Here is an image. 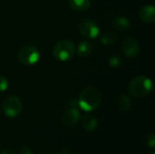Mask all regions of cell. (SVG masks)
Instances as JSON below:
<instances>
[{"label": "cell", "instance_id": "obj_19", "mask_svg": "<svg viewBox=\"0 0 155 154\" xmlns=\"http://www.w3.org/2000/svg\"><path fill=\"white\" fill-rule=\"evenodd\" d=\"M20 154H33V152L31 148L27 146H24L20 149Z\"/></svg>", "mask_w": 155, "mask_h": 154}, {"label": "cell", "instance_id": "obj_21", "mask_svg": "<svg viewBox=\"0 0 155 154\" xmlns=\"http://www.w3.org/2000/svg\"><path fill=\"white\" fill-rule=\"evenodd\" d=\"M150 154H155V152H151Z\"/></svg>", "mask_w": 155, "mask_h": 154}, {"label": "cell", "instance_id": "obj_10", "mask_svg": "<svg viewBox=\"0 0 155 154\" xmlns=\"http://www.w3.org/2000/svg\"><path fill=\"white\" fill-rule=\"evenodd\" d=\"M112 25L116 30H119L121 32L128 31L130 29V27H131L130 21L126 17H124V16H121V15L114 16L112 19Z\"/></svg>", "mask_w": 155, "mask_h": 154}, {"label": "cell", "instance_id": "obj_20", "mask_svg": "<svg viewBox=\"0 0 155 154\" xmlns=\"http://www.w3.org/2000/svg\"><path fill=\"white\" fill-rule=\"evenodd\" d=\"M0 154H15V152L12 149V148H9V147H6V148H4Z\"/></svg>", "mask_w": 155, "mask_h": 154}, {"label": "cell", "instance_id": "obj_5", "mask_svg": "<svg viewBox=\"0 0 155 154\" xmlns=\"http://www.w3.org/2000/svg\"><path fill=\"white\" fill-rule=\"evenodd\" d=\"M23 105L21 100L15 95L7 97L3 103V111L9 118L16 117L22 111Z\"/></svg>", "mask_w": 155, "mask_h": 154}, {"label": "cell", "instance_id": "obj_13", "mask_svg": "<svg viewBox=\"0 0 155 154\" xmlns=\"http://www.w3.org/2000/svg\"><path fill=\"white\" fill-rule=\"evenodd\" d=\"M68 4L71 8L76 11H85L89 8L90 0H68Z\"/></svg>", "mask_w": 155, "mask_h": 154}, {"label": "cell", "instance_id": "obj_4", "mask_svg": "<svg viewBox=\"0 0 155 154\" xmlns=\"http://www.w3.org/2000/svg\"><path fill=\"white\" fill-rule=\"evenodd\" d=\"M40 54L33 45H24L17 52V59L24 64L32 65L37 63Z\"/></svg>", "mask_w": 155, "mask_h": 154}, {"label": "cell", "instance_id": "obj_2", "mask_svg": "<svg viewBox=\"0 0 155 154\" xmlns=\"http://www.w3.org/2000/svg\"><path fill=\"white\" fill-rule=\"evenodd\" d=\"M153 89V83L150 78L141 75L134 78L129 85L128 91L134 97H143L150 93Z\"/></svg>", "mask_w": 155, "mask_h": 154}, {"label": "cell", "instance_id": "obj_17", "mask_svg": "<svg viewBox=\"0 0 155 154\" xmlns=\"http://www.w3.org/2000/svg\"><path fill=\"white\" fill-rule=\"evenodd\" d=\"M146 145L151 148V149H153L155 146V137L154 134L153 133H149L147 135V140H146Z\"/></svg>", "mask_w": 155, "mask_h": 154}, {"label": "cell", "instance_id": "obj_7", "mask_svg": "<svg viewBox=\"0 0 155 154\" xmlns=\"http://www.w3.org/2000/svg\"><path fill=\"white\" fill-rule=\"evenodd\" d=\"M80 117H81L80 112L75 107H72L64 112L61 117V122L64 126L72 127L78 123Z\"/></svg>", "mask_w": 155, "mask_h": 154}, {"label": "cell", "instance_id": "obj_18", "mask_svg": "<svg viewBox=\"0 0 155 154\" xmlns=\"http://www.w3.org/2000/svg\"><path fill=\"white\" fill-rule=\"evenodd\" d=\"M8 85H9L8 80L4 76H0V92L5 91L8 88Z\"/></svg>", "mask_w": 155, "mask_h": 154}, {"label": "cell", "instance_id": "obj_16", "mask_svg": "<svg viewBox=\"0 0 155 154\" xmlns=\"http://www.w3.org/2000/svg\"><path fill=\"white\" fill-rule=\"evenodd\" d=\"M108 64L111 67L113 68H117V67H120L122 65V59L120 56H112L109 58L108 60Z\"/></svg>", "mask_w": 155, "mask_h": 154}, {"label": "cell", "instance_id": "obj_14", "mask_svg": "<svg viewBox=\"0 0 155 154\" xmlns=\"http://www.w3.org/2000/svg\"><path fill=\"white\" fill-rule=\"evenodd\" d=\"M92 52V44L87 41L81 42L77 46V54L79 57H86Z\"/></svg>", "mask_w": 155, "mask_h": 154}, {"label": "cell", "instance_id": "obj_11", "mask_svg": "<svg viewBox=\"0 0 155 154\" xmlns=\"http://www.w3.org/2000/svg\"><path fill=\"white\" fill-rule=\"evenodd\" d=\"M116 107L119 111L123 113H127L132 107V101L127 95L122 94L116 100Z\"/></svg>", "mask_w": 155, "mask_h": 154}, {"label": "cell", "instance_id": "obj_6", "mask_svg": "<svg viewBox=\"0 0 155 154\" xmlns=\"http://www.w3.org/2000/svg\"><path fill=\"white\" fill-rule=\"evenodd\" d=\"M78 31L83 36L91 39L97 37L100 33L98 25L94 21L88 18H84L80 21L78 24Z\"/></svg>", "mask_w": 155, "mask_h": 154}, {"label": "cell", "instance_id": "obj_9", "mask_svg": "<svg viewBox=\"0 0 155 154\" xmlns=\"http://www.w3.org/2000/svg\"><path fill=\"white\" fill-rule=\"evenodd\" d=\"M140 19L146 24H153L155 20V8L153 5L143 6L139 12Z\"/></svg>", "mask_w": 155, "mask_h": 154}, {"label": "cell", "instance_id": "obj_3", "mask_svg": "<svg viewBox=\"0 0 155 154\" xmlns=\"http://www.w3.org/2000/svg\"><path fill=\"white\" fill-rule=\"evenodd\" d=\"M75 54V47L70 40H62L55 44L53 49V54L58 61L65 62L71 60Z\"/></svg>", "mask_w": 155, "mask_h": 154}, {"label": "cell", "instance_id": "obj_1", "mask_svg": "<svg viewBox=\"0 0 155 154\" xmlns=\"http://www.w3.org/2000/svg\"><path fill=\"white\" fill-rule=\"evenodd\" d=\"M102 96L100 92L96 88L89 86L81 93L78 100V105L85 112H92L100 106Z\"/></svg>", "mask_w": 155, "mask_h": 154}, {"label": "cell", "instance_id": "obj_15", "mask_svg": "<svg viewBox=\"0 0 155 154\" xmlns=\"http://www.w3.org/2000/svg\"><path fill=\"white\" fill-rule=\"evenodd\" d=\"M118 39V36L115 33L112 31H108L103 34L101 37V43L104 45H112L116 43Z\"/></svg>", "mask_w": 155, "mask_h": 154}, {"label": "cell", "instance_id": "obj_12", "mask_svg": "<svg viewBox=\"0 0 155 154\" xmlns=\"http://www.w3.org/2000/svg\"><path fill=\"white\" fill-rule=\"evenodd\" d=\"M97 124H98V122L94 116H93L91 114H85L83 116L82 125L84 130H86L88 132H93L96 129Z\"/></svg>", "mask_w": 155, "mask_h": 154}, {"label": "cell", "instance_id": "obj_8", "mask_svg": "<svg viewBox=\"0 0 155 154\" xmlns=\"http://www.w3.org/2000/svg\"><path fill=\"white\" fill-rule=\"evenodd\" d=\"M123 52L128 57H135L140 52V45L134 37L126 38L123 43Z\"/></svg>", "mask_w": 155, "mask_h": 154}]
</instances>
